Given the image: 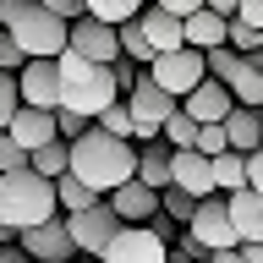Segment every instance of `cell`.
Segmentation results:
<instances>
[{
  "mask_svg": "<svg viewBox=\"0 0 263 263\" xmlns=\"http://www.w3.org/2000/svg\"><path fill=\"white\" fill-rule=\"evenodd\" d=\"M181 110L192 115L197 126H209V121H225V115H230V88H225V82H214V77H203L192 93L181 99Z\"/></svg>",
  "mask_w": 263,
  "mask_h": 263,
  "instance_id": "16",
  "label": "cell"
},
{
  "mask_svg": "<svg viewBox=\"0 0 263 263\" xmlns=\"http://www.w3.org/2000/svg\"><path fill=\"white\" fill-rule=\"evenodd\" d=\"M55 186L44 176H33L28 164L22 170H6L0 176V225L6 230H28V225H44L55 219Z\"/></svg>",
  "mask_w": 263,
  "mask_h": 263,
  "instance_id": "4",
  "label": "cell"
},
{
  "mask_svg": "<svg viewBox=\"0 0 263 263\" xmlns=\"http://www.w3.org/2000/svg\"><path fill=\"white\" fill-rule=\"evenodd\" d=\"M49 186H55V209H61V214H77V209H88V203H99L77 176H55Z\"/></svg>",
  "mask_w": 263,
  "mask_h": 263,
  "instance_id": "27",
  "label": "cell"
},
{
  "mask_svg": "<svg viewBox=\"0 0 263 263\" xmlns=\"http://www.w3.org/2000/svg\"><path fill=\"white\" fill-rule=\"evenodd\" d=\"M0 263H33V258H28L16 241H6V247H0Z\"/></svg>",
  "mask_w": 263,
  "mask_h": 263,
  "instance_id": "42",
  "label": "cell"
},
{
  "mask_svg": "<svg viewBox=\"0 0 263 263\" xmlns=\"http://www.w3.org/2000/svg\"><path fill=\"white\" fill-rule=\"evenodd\" d=\"M16 247H22L33 263H77V258H82L77 247H71V236H66V219H61V214L44 219V225L16 230Z\"/></svg>",
  "mask_w": 263,
  "mask_h": 263,
  "instance_id": "8",
  "label": "cell"
},
{
  "mask_svg": "<svg viewBox=\"0 0 263 263\" xmlns=\"http://www.w3.org/2000/svg\"><path fill=\"white\" fill-rule=\"evenodd\" d=\"M159 137H164V148H192V143H197V121H192V115H186V110L176 104V110L164 115Z\"/></svg>",
  "mask_w": 263,
  "mask_h": 263,
  "instance_id": "28",
  "label": "cell"
},
{
  "mask_svg": "<svg viewBox=\"0 0 263 263\" xmlns=\"http://www.w3.org/2000/svg\"><path fill=\"white\" fill-rule=\"evenodd\" d=\"M203 11H214V16H236V0H203Z\"/></svg>",
  "mask_w": 263,
  "mask_h": 263,
  "instance_id": "44",
  "label": "cell"
},
{
  "mask_svg": "<svg viewBox=\"0 0 263 263\" xmlns=\"http://www.w3.org/2000/svg\"><path fill=\"white\" fill-rule=\"evenodd\" d=\"M137 181L154 186V192L170 186V148H164V143H143V148H137Z\"/></svg>",
  "mask_w": 263,
  "mask_h": 263,
  "instance_id": "22",
  "label": "cell"
},
{
  "mask_svg": "<svg viewBox=\"0 0 263 263\" xmlns=\"http://www.w3.org/2000/svg\"><path fill=\"white\" fill-rule=\"evenodd\" d=\"M66 176H77L93 197H110L121 181L137 176V148L126 137H110V132L88 126L82 137L66 143Z\"/></svg>",
  "mask_w": 263,
  "mask_h": 263,
  "instance_id": "1",
  "label": "cell"
},
{
  "mask_svg": "<svg viewBox=\"0 0 263 263\" xmlns=\"http://www.w3.org/2000/svg\"><path fill=\"white\" fill-rule=\"evenodd\" d=\"M22 164H28V154H22V148L0 132V176H6V170H22Z\"/></svg>",
  "mask_w": 263,
  "mask_h": 263,
  "instance_id": "36",
  "label": "cell"
},
{
  "mask_svg": "<svg viewBox=\"0 0 263 263\" xmlns=\"http://www.w3.org/2000/svg\"><path fill=\"white\" fill-rule=\"evenodd\" d=\"M16 104H22V99H16V77L0 71V132H6V121L16 115Z\"/></svg>",
  "mask_w": 263,
  "mask_h": 263,
  "instance_id": "35",
  "label": "cell"
},
{
  "mask_svg": "<svg viewBox=\"0 0 263 263\" xmlns=\"http://www.w3.org/2000/svg\"><path fill=\"white\" fill-rule=\"evenodd\" d=\"M225 214H230V230H236V247L241 241H263V197L258 192H230L225 197Z\"/></svg>",
  "mask_w": 263,
  "mask_h": 263,
  "instance_id": "17",
  "label": "cell"
},
{
  "mask_svg": "<svg viewBox=\"0 0 263 263\" xmlns=\"http://www.w3.org/2000/svg\"><path fill=\"white\" fill-rule=\"evenodd\" d=\"M28 170H33V176H44V181L66 176V137H49L44 148H33V154H28Z\"/></svg>",
  "mask_w": 263,
  "mask_h": 263,
  "instance_id": "26",
  "label": "cell"
},
{
  "mask_svg": "<svg viewBox=\"0 0 263 263\" xmlns=\"http://www.w3.org/2000/svg\"><path fill=\"white\" fill-rule=\"evenodd\" d=\"M148 230H154L164 247H176V241H181V225H176V219H164V214H154V219H148Z\"/></svg>",
  "mask_w": 263,
  "mask_h": 263,
  "instance_id": "40",
  "label": "cell"
},
{
  "mask_svg": "<svg viewBox=\"0 0 263 263\" xmlns=\"http://www.w3.org/2000/svg\"><path fill=\"white\" fill-rule=\"evenodd\" d=\"M203 263H241V252H236V247H225V252H209Z\"/></svg>",
  "mask_w": 263,
  "mask_h": 263,
  "instance_id": "45",
  "label": "cell"
},
{
  "mask_svg": "<svg viewBox=\"0 0 263 263\" xmlns=\"http://www.w3.org/2000/svg\"><path fill=\"white\" fill-rule=\"evenodd\" d=\"M230 88V104H247V110H263V49L241 55V71L225 82Z\"/></svg>",
  "mask_w": 263,
  "mask_h": 263,
  "instance_id": "18",
  "label": "cell"
},
{
  "mask_svg": "<svg viewBox=\"0 0 263 263\" xmlns=\"http://www.w3.org/2000/svg\"><path fill=\"white\" fill-rule=\"evenodd\" d=\"M16 99L33 104V110H55L61 104V71H55V61H28L16 71Z\"/></svg>",
  "mask_w": 263,
  "mask_h": 263,
  "instance_id": "12",
  "label": "cell"
},
{
  "mask_svg": "<svg viewBox=\"0 0 263 263\" xmlns=\"http://www.w3.org/2000/svg\"><path fill=\"white\" fill-rule=\"evenodd\" d=\"M6 241H16V230H6V225H0V247H6Z\"/></svg>",
  "mask_w": 263,
  "mask_h": 263,
  "instance_id": "46",
  "label": "cell"
},
{
  "mask_svg": "<svg viewBox=\"0 0 263 263\" xmlns=\"http://www.w3.org/2000/svg\"><path fill=\"white\" fill-rule=\"evenodd\" d=\"M209 170H214V192H225V197L247 186V154H230V148H225V154L209 159Z\"/></svg>",
  "mask_w": 263,
  "mask_h": 263,
  "instance_id": "23",
  "label": "cell"
},
{
  "mask_svg": "<svg viewBox=\"0 0 263 263\" xmlns=\"http://www.w3.org/2000/svg\"><path fill=\"white\" fill-rule=\"evenodd\" d=\"M143 6H148V0H82V11L93 16V22H104V28H121V22H132Z\"/></svg>",
  "mask_w": 263,
  "mask_h": 263,
  "instance_id": "24",
  "label": "cell"
},
{
  "mask_svg": "<svg viewBox=\"0 0 263 263\" xmlns=\"http://www.w3.org/2000/svg\"><path fill=\"white\" fill-rule=\"evenodd\" d=\"M61 219H66V236H71V247H77L82 258H99L110 247V236L121 230V219H115V209L104 197L88 203V209H77V214H61Z\"/></svg>",
  "mask_w": 263,
  "mask_h": 263,
  "instance_id": "6",
  "label": "cell"
},
{
  "mask_svg": "<svg viewBox=\"0 0 263 263\" xmlns=\"http://www.w3.org/2000/svg\"><path fill=\"white\" fill-rule=\"evenodd\" d=\"M203 71H209L214 82H230L236 71H241V55L230 44H214V49H203Z\"/></svg>",
  "mask_w": 263,
  "mask_h": 263,
  "instance_id": "29",
  "label": "cell"
},
{
  "mask_svg": "<svg viewBox=\"0 0 263 263\" xmlns=\"http://www.w3.org/2000/svg\"><path fill=\"white\" fill-rule=\"evenodd\" d=\"M159 11H170V16H181V22H186L192 11H203V0H164Z\"/></svg>",
  "mask_w": 263,
  "mask_h": 263,
  "instance_id": "41",
  "label": "cell"
},
{
  "mask_svg": "<svg viewBox=\"0 0 263 263\" xmlns=\"http://www.w3.org/2000/svg\"><path fill=\"white\" fill-rule=\"evenodd\" d=\"M55 71H61V110H77L82 121H93L99 110H110L115 99H121L110 66L82 61V55H71V49L55 55Z\"/></svg>",
  "mask_w": 263,
  "mask_h": 263,
  "instance_id": "2",
  "label": "cell"
},
{
  "mask_svg": "<svg viewBox=\"0 0 263 263\" xmlns=\"http://www.w3.org/2000/svg\"><path fill=\"white\" fill-rule=\"evenodd\" d=\"M0 28L22 44L28 61H55L66 49V22L49 16L39 0H0Z\"/></svg>",
  "mask_w": 263,
  "mask_h": 263,
  "instance_id": "3",
  "label": "cell"
},
{
  "mask_svg": "<svg viewBox=\"0 0 263 263\" xmlns=\"http://www.w3.org/2000/svg\"><path fill=\"white\" fill-rule=\"evenodd\" d=\"M143 71H148L154 82H159L164 93L176 99V104H181L186 93H192V88H197L203 77H209V71H203V49H192V44H181V49H164V55H154V61H148Z\"/></svg>",
  "mask_w": 263,
  "mask_h": 263,
  "instance_id": "5",
  "label": "cell"
},
{
  "mask_svg": "<svg viewBox=\"0 0 263 263\" xmlns=\"http://www.w3.org/2000/svg\"><path fill=\"white\" fill-rule=\"evenodd\" d=\"M137 22H143V33H148V44H154V55H164V49H181V44H186V39H181V16L159 11L154 0L137 11Z\"/></svg>",
  "mask_w": 263,
  "mask_h": 263,
  "instance_id": "19",
  "label": "cell"
},
{
  "mask_svg": "<svg viewBox=\"0 0 263 263\" xmlns=\"http://www.w3.org/2000/svg\"><path fill=\"white\" fill-rule=\"evenodd\" d=\"M121 104H126V115L137 121V126H148V132H159V126H164V115L176 110V99L164 93L159 82L148 77V71H137V82L121 93Z\"/></svg>",
  "mask_w": 263,
  "mask_h": 263,
  "instance_id": "11",
  "label": "cell"
},
{
  "mask_svg": "<svg viewBox=\"0 0 263 263\" xmlns=\"http://www.w3.org/2000/svg\"><path fill=\"white\" fill-rule=\"evenodd\" d=\"M219 126H225V148H230V154H252V148L263 143L258 110H247V104H230V115L219 121Z\"/></svg>",
  "mask_w": 263,
  "mask_h": 263,
  "instance_id": "20",
  "label": "cell"
},
{
  "mask_svg": "<svg viewBox=\"0 0 263 263\" xmlns=\"http://www.w3.org/2000/svg\"><path fill=\"white\" fill-rule=\"evenodd\" d=\"M192 209H197V197L176 192V186H164V192H159V214H164V219H176L181 230H186V219H192Z\"/></svg>",
  "mask_w": 263,
  "mask_h": 263,
  "instance_id": "30",
  "label": "cell"
},
{
  "mask_svg": "<svg viewBox=\"0 0 263 263\" xmlns=\"http://www.w3.org/2000/svg\"><path fill=\"white\" fill-rule=\"evenodd\" d=\"M225 44L236 49V55H252V49H263V33H258V28H247V22H236V16H230V22H225Z\"/></svg>",
  "mask_w": 263,
  "mask_h": 263,
  "instance_id": "31",
  "label": "cell"
},
{
  "mask_svg": "<svg viewBox=\"0 0 263 263\" xmlns=\"http://www.w3.org/2000/svg\"><path fill=\"white\" fill-rule=\"evenodd\" d=\"M197 154H203V159H214V154H225V126H219V121H209V126H197Z\"/></svg>",
  "mask_w": 263,
  "mask_h": 263,
  "instance_id": "32",
  "label": "cell"
},
{
  "mask_svg": "<svg viewBox=\"0 0 263 263\" xmlns=\"http://www.w3.org/2000/svg\"><path fill=\"white\" fill-rule=\"evenodd\" d=\"M154 6H164V0H154Z\"/></svg>",
  "mask_w": 263,
  "mask_h": 263,
  "instance_id": "48",
  "label": "cell"
},
{
  "mask_svg": "<svg viewBox=\"0 0 263 263\" xmlns=\"http://www.w3.org/2000/svg\"><path fill=\"white\" fill-rule=\"evenodd\" d=\"M247 192H258V197H263V143L247 154Z\"/></svg>",
  "mask_w": 263,
  "mask_h": 263,
  "instance_id": "37",
  "label": "cell"
},
{
  "mask_svg": "<svg viewBox=\"0 0 263 263\" xmlns=\"http://www.w3.org/2000/svg\"><path fill=\"white\" fill-rule=\"evenodd\" d=\"M170 186L186 197H209L214 192V170L197 148H170Z\"/></svg>",
  "mask_w": 263,
  "mask_h": 263,
  "instance_id": "14",
  "label": "cell"
},
{
  "mask_svg": "<svg viewBox=\"0 0 263 263\" xmlns=\"http://www.w3.org/2000/svg\"><path fill=\"white\" fill-rule=\"evenodd\" d=\"M39 6H44L49 16H61V22H77L82 16V0H39Z\"/></svg>",
  "mask_w": 263,
  "mask_h": 263,
  "instance_id": "38",
  "label": "cell"
},
{
  "mask_svg": "<svg viewBox=\"0 0 263 263\" xmlns=\"http://www.w3.org/2000/svg\"><path fill=\"white\" fill-rule=\"evenodd\" d=\"M164 252H170V247L148 225H121L110 236V247L99 252V263H164Z\"/></svg>",
  "mask_w": 263,
  "mask_h": 263,
  "instance_id": "10",
  "label": "cell"
},
{
  "mask_svg": "<svg viewBox=\"0 0 263 263\" xmlns=\"http://www.w3.org/2000/svg\"><path fill=\"white\" fill-rule=\"evenodd\" d=\"M115 44H121V55H126L132 66H148V61H154V44H148V33H143V22H137V16L115 28Z\"/></svg>",
  "mask_w": 263,
  "mask_h": 263,
  "instance_id": "25",
  "label": "cell"
},
{
  "mask_svg": "<svg viewBox=\"0 0 263 263\" xmlns=\"http://www.w3.org/2000/svg\"><path fill=\"white\" fill-rule=\"evenodd\" d=\"M225 22L230 16H214V11H192L186 22H181V39L192 49H214V44H225Z\"/></svg>",
  "mask_w": 263,
  "mask_h": 263,
  "instance_id": "21",
  "label": "cell"
},
{
  "mask_svg": "<svg viewBox=\"0 0 263 263\" xmlns=\"http://www.w3.org/2000/svg\"><path fill=\"white\" fill-rule=\"evenodd\" d=\"M66 49L82 55V61H99V66H115L121 61V44H115V28L93 22V16L82 11L77 22H66Z\"/></svg>",
  "mask_w": 263,
  "mask_h": 263,
  "instance_id": "9",
  "label": "cell"
},
{
  "mask_svg": "<svg viewBox=\"0 0 263 263\" xmlns=\"http://www.w3.org/2000/svg\"><path fill=\"white\" fill-rule=\"evenodd\" d=\"M236 252H241V263H263V241H241Z\"/></svg>",
  "mask_w": 263,
  "mask_h": 263,
  "instance_id": "43",
  "label": "cell"
},
{
  "mask_svg": "<svg viewBox=\"0 0 263 263\" xmlns=\"http://www.w3.org/2000/svg\"><path fill=\"white\" fill-rule=\"evenodd\" d=\"M236 22H247V28L263 33V0H236Z\"/></svg>",
  "mask_w": 263,
  "mask_h": 263,
  "instance_id": "39",
  "label": "cell"
},
{
  "mask_svg": "<svg viewBox=\"0 0 263 263\" xmlns=\"http://www.w3.org/2000/svg\"><path fill=\"white\" fill-rule=\"evenodd\" d=\"M49 115H55V137H66V143H71V137H82V132L93 126V121H82L77 110H61V104H55Z\"/></svg>",
  "mask_w": 263,
  "mask_h": 263,
  "instance_id": "33",
  "label": "cell"
},
{
  "mask_svg": "<svg viewBox=\"0 0 263 263\" xmlns=\"http://www.w3.org/2000/svg\"><path fill=\"white\" fill-rule=\"evenodd\" d=\"M6 137H11L22 154H33V148H44L49 137H55V115H49V110H33V104H16V115L6 121Z\"/></svg>",
  "mask_w": 263,
  "mask_h": 263,
  "instance_id": "15",
  "label": "cell"
},
{
  "mask_svg": "<svg viewBox=\"0 0 263 263\" xmlns=\"http://www.w3.org/2000/svg\"><path fill=\"white\" fill-rule=\"evenodd\" d=\"M104 203L115 209V219H121V225H148V219L159 214V192H154V186H143L137 176L121 181V186H115Z\"/></svg>",
  "mask_w": 263,
  "mask_h": 263,
  "instance_id": "13",
  "label": "cell"
},
{
  "mask_svg": "<svg viewBox=\"0 0 263 263\" xmlns=\"http://www.w3.org/2000/svg\"><path fill=\"white\" fill-rule=\"evenodd\" d=\"M22 66H28V55H22V44H16L11 33L0 28V71H11V77H16Z\"/></svg>",
  "mask_w": 263,
  "mask_h": 263,
  "instance_id": "34",
  "label": "cell"
},
{
  "mask_svg": "<svg viewBox=\"0 0 263 263\" xmlns=\"http://www.w3.org/2000/svg\"><path fill=\"white\" fill-rule=\"evenodd\" d=\"M186 236H192L203 252H225V247H236V230H230V214H225V192L197 197L192 219H186Z\"/></svg>",
  "mask_w": 263,
  "mask_h": 263,
  "instance_id": "7",
  "label": "cell"
},
{
  "mask_svg": "<svg viewBox=\"0 0 263 263\" xmlns=\"http://www.w3.org/2000/svg\"><path fill=\"white\" fill-rule=\"evenodd\" d=\"M258 132H263V110H258Z\"/></svg>",
  "mask_w": 263,
  "mask_h": 263,
  "instance_id": "47",
  "label": "cell"
}]
</instances>
